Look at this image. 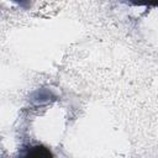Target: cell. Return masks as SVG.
<instances>
[{"label": "cell", "mask_w": 158, "mask_h": 158, "mask_svg": "<svg viewBox=\"0 0 158 158\" xmlns=\"http://www.w3.org/2000/svg\"><path fill=\"white\" fill-rule=\"evenodd\" d=\"M26 156L27 157H48V156H52V153L46 147L35 146V147H32L31 149L27 151Z\"/></svg>", "instance_id": "6da1fadb"}, {"label": "cell", "mask_w": 158, "mask_h": 158, "mask_svg": "<svg viewBox=\"0 0 158 158\" xmlns=\"http://www.w3.org/2000/svg\"><path fill=\"white\" fill-rule=\"evenodd\" d=\"M135 4H138V5H156L158 6V0H130Z\"/></svg>", "instance_id": "7a4b0ae2"}]
</instances>
